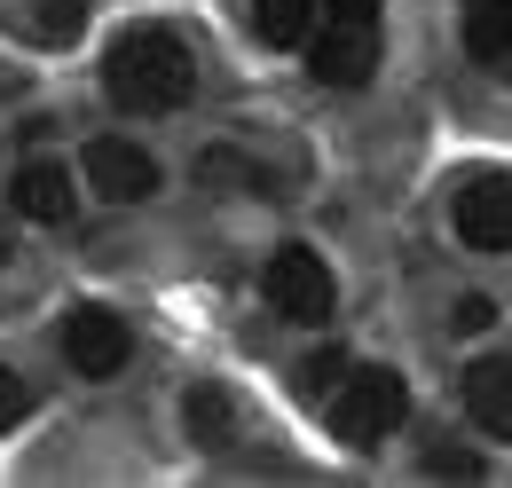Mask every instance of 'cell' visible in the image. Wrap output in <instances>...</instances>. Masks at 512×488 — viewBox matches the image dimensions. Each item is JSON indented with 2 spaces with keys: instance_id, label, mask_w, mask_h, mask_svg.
<instances>
[{
  "instance_id": "6da1fadb",
  "label": "cell",
  "mask_w": 512,
  "mask_h": 488,
  "mask_svg": "<svg viewBox=\"0 0 512 488\" xmlns=\"http://www.w3.org/2000/svg\"><path fill=\"white\" fill-rule=\"evenodd\" d=\"M103 87H111L119 111L158 119V111H182L197 95V56H190V40L166 32V24H127L119 48L103 56Z\"/></svg>"
},
{
  "instance_id": "7a4b0ae2",
  "label": "cell",
  "mask_w": 512,
  "mask_h": 488,
  "mask_svg": "<svg viewBox=\"0 0 512 488\" xmlns=\"http://www.w3.org/2000/svg\"><path fill=\"white\" fill-rule=\"evenodd\" d=\"M402 410H410V386H402L394 370H355V378H339V394H331V433H339L347 449H379L386 433L402 426Z\"/></svg>"
},
{
  "instance_id": "3957f363",
  "label": "cell",
  "mask_w": 512,
  "mask_h": 488,
  "mask_svg": "<svg viewBox=\"0 0 512 488\" xmlns=\"http://www.w3.org/2000/svg\"><path fill=\"white\" fill-rule=\"evenodd\" d=\"M260 292H268V307L284 315V323H323L331 315V268H323V252H308V244H284L276 260H268V276H260Z\"/></svg>"
},
{
  "instance_id": "277c9868",
  "label": "cell",
  "mask_w": 512,
  "mask_h": 488,
  "mask_svg": "<svg viewBox=\"0 0 512 488\" xmlns=\"http://www.w3.org/2000/svg\"><path fill=\"white\" fill-rule=\"evenodd\" d=\"M449 221H457V237L473 252H512V174H473L457 189Z\"/></svg>"
},
{
  "instance_id": "5b68a950",
  "label": "cell",
  "mask_w": 512,
  "mask_h": 488,
  "mask_svg": "<svg viewBox=\"0 0 512 488\" xmlns=\"http://www.w3.org/2000/svg\"><path fill=\"white\" fill-rule=\"evenodd\" d=\"M87 182L111 205H142V197H158V158L127 134H103V142H87Z\"/></svg>"
},
{
  "instance_id": "8992f818",
  "label": "cell",
  "mask_w": 512,
  "mask_h": 488,
  "mask_svg": "<svg viewBox=\"0 0 512 488\" xmlns=\"http://www.w3.org/2000/svg\"><path fill=\"white\" fill-rule=\"evenodd\" d=\"M64 355H71V370H79V378H119V370H127V355H134V339H127V323H119V315L79 307V315L64 323Z\"/></svg>"
},
{
  "instance_id": "52a82bcc",
  "label": "cell",
  "mask_w": 512,
  "mask_h": 488,
  "mask_svg": "<svg viewBox=\"0 0 512 488\" xmlns=\"http://www.w3.org/2000/svg\"><path fill=\"white\" fill-rule=\"evenodd\" d=\"M308 71H316L323 87H363L371 71H379V32L371 24H331L308 40Z\"/></svg>"
},
{
  "instance_id": "ba28073f",
  "label": "cell",
  "mask_w": 512,
  "mask_h": 488,
  "mask_svg": "<svg viewBox=\"0 0 512 488\" xmlns=\"http://www.w3.org/2000/svg\"><path fill=\"white\" fill-rule=\"evenodd\" d=\"M465 410H473V426L512 441V355H481V363H465Z\"/></svg>"
},
{
  "instance_id": "9c48e42d",
  "label": "cell",
  "mask_w": 512,
  "mask_h": 488,
  "mask_svg": "<svg viewBox=\"0 0 512 488\" xmlns=\"http://www.w3.org/2000/svg\"><path fill=\"white\" fill-rule=\"evenodd\" d=\"M8 197H16V213H24V221H71V174L56 166V158H32V166H16Z\"/></svg>"
},
{
  "instance_id": "30bf717a",
  "label": "cell",
  "mask_w": 512,
  "mask_h": 488,
  "mask_svg": "<svg viewBox=\"0 0 512 488\" xmlns=\"http://www.w3.org/2000/svg\"><path fill=\"white\" fill-rule=\"evenodd\" d=\"M465 48H473L481 71L512 79V0H473V16H465Z\"/></svg>"
},
{
  "instance_id": "8fae6325",
  "label": "cell",
  "mask_w": 512,
  "mask_h": 488,
  "mask_svg": "<svg viewBox=\"0 0 512 488\" xmlns=\"http://www.w3.org/2000/svg\"><path fill=\"white\" fill-rule=\"evenodd\" d=\"M182 418H190V433L205 441V449H229V433H237V402H229L221 386H190V394H182Z\"/></svg>"
},
{
  "instance_id": "7c38bea8",
  "label": "cell",
  "mask_w": 512,
  "mask_h": 488,
  "mask_svg": "<svg viewBox=\"0 0 512 488\" xmlns=\"http://www.w3.org/2000/svg\"><path fill=\"white\" fill-rule=\"evenodd\" d=\"M308 16H316V0H260V40L268 48H300Z\"/></svg>"
},
{
  "instance_id": "4fadbf2b",
  "label": "cell",
  "mask_w": 512,
  "mask_h": 488,
  "mask_svg": "<svg viewBox=\"0 0 512 488\" xmlns=\"http://www.w3.org/2000/svg\"><path fill=\"white\" fill-rule=\"evenodd\" d=\"M32 8H40V40H56V48L87 32V0H32Z\"/></svg>"
},
{
  "instance_id": "5bb4252c",
  "label": "cell",
  "mask_w": 512,
  "mask_h": 488,
  "mask_svg": "<svg viewBox=\"0 0 512 488\" xmlns=\"http://www.w3.org/2000/svg\"><path fill=\"white\" fill-rule=\"evenodd\" d=\"M426 473H434V481H481V457L457 449V441H434V449H426Z\"/></svg>"
},
{
  "instance_id": "9a60e30c",
  "label": "cell",
  "mask_w": 512,
  "mask_h": 488,
  "mask_svg": "<svg viewBox=\"0 0 512 488\" xmlns=\"http://www.w3.org/2000/svg\"><path fill=\"white\" fill-rule=\"evenodd\" d=\"M213 189H229V182H245V189H268V174H253V166H237V150H205V166H197Z\"/></svg>"
},
{
  "instance_id": "2e32d148",
  "label": "cell",
  "mask_w": 512,
  "mask_h": 488,
  "mask_svg": "<svg viewBox=\"0 0 512 488\" xmlns=\"http://www.w3.org/2000/svg\"><path fill=\"white\" fill-rule=\"evenodd\" d=\"M24 410H32V386H24L16 370H0V433L24 426Z\"/></svg>"
},
{
  "instance_id": "e0dca14e",
  "label": "cell",
  "mask_w": 512,
  "mask_h": 488,
  "mask_svg": "<svg viewBox=\"0 0 512 488\" xmlns=\"http://www.w3.org/2000/svg\"><path fill=\"white\" fill-rule=\"evenodd\" d=\"M339 378H347V355H339V347H316L308 370H300V386H339Z\"/></svg>"
},
{
  "instance_id": "ac0fdd59",
  "label": "cell",
  "mask_w": 512,
  "mask_h": 488,
  "mask_svg": "<svg viewBox=\"0 0 512 488\" xmlns=\"http://www.w3.org/2000/svg\"><path fill=\"white\" fill-rule=\"evenodd\" d=\"M331 16H339V24H371V16H379V0H331Z\"/></svg>"
},
{
  "instance_id": "d6986e66",
  "label": "cell",
  "mask_w": 512,
  "mask_h": 488,
  "mask_svg": "<svg viewBox=\"0 0 512 488\" xmlns=\"http://www.w3.org/2000/svg\"><path fill=\"white\" fill-rule=\"evenodd\" d=\"M457 331H489V300H457Z\"/></svg>"
},
{
  "instance_id": "ffe728a7",
  "label": "cell",
  "mask_w": 512,
  "mask_h": 488,
  "mask_svg": "<svg viewBox=\"0 0 512 488\" xmlns=\"http://www.w3.org/2000/svg\"><path fill=\"white\" fill-rule=\"evenodd\" d=\"M0 260H8V237H0Z\"/></svg>"
}]
</instances>
